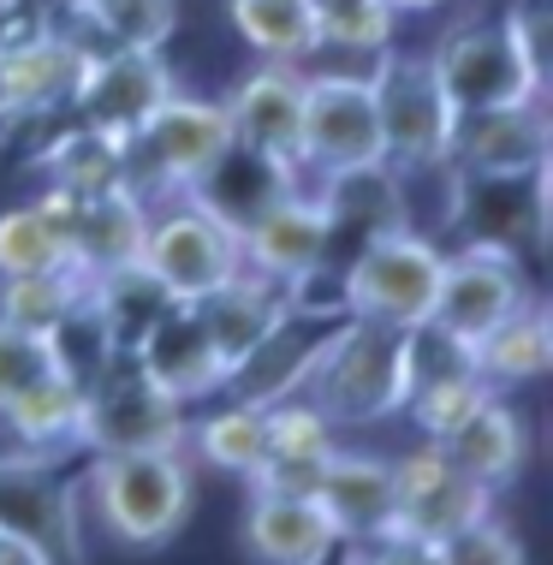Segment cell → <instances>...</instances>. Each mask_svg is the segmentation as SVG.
Returning a JSON list of instances; mask_svg holds the SVG:
<instances>
[{
	"instance_id": "cell-1",
	"label": "cell",
	"mask_w": 553,
	"mask_h": 565,
	"mask_svg": "<svg viewBox=\"0 0 553 565\" xmlns=\"http://www.w3.org/2000/svg\"><path fill=\"white\" fill-rule=\"evenodd\" d=\"M89 518L119 547H167L191 518V452H96L78 482Z\"/></svg>"
},
{
	"instance_id": "cell-2",
	"label": "cell",
	"mask_w": 553,
	"mask_h": 565,
	"mask_svg": "<svg viewBox=\"0 0 553 565\" xmlns=\"http://www.w3.org/2000/svg\"><path fill=\"white\" fill-rule=\"evenodd\" d=\"M405 328H381V322H358L345 316L333 328L321 363L304 381V399H310L333 429H369V423H387L405 411Z\"/></svg>"
},
{
	"instance_id": "cell-3",
	"label": "cell",
	"mask_w": 553,
	"mask_h": 565,
	"mask_svg": "<svg viewBox=\"0 0 553 565\" xmlns=\"http://www.w3.org/2000/svg\"><path fill=\"white\" fill-rule=\"evenodd\" d=\"M137 268L161 286L167 303H196V298L221 292L233 274H244L238 226L226 221L209 196H196V191L149 196Z\"/></svg>"
},
{
	"instance_id": "cell-4",
	"label": "cell",
	"mask_w": 553,
	"mask_h": 565,
	"mask_svg": "<svg viewBox=\"0 0 553 565\" xmlns=\"http://www.w3.org/2000/svg\"><path fill=\"white\" fill-rule=\"evenodd\" d=\"M440 256H447V244L411 233V226H387V233L363 238L340 268V310L405 333L423 328L440 292Z\"/></svg>"
},
{
	"instance_id": "cell-5",
	"label": "cell",
	"mask_w": 553,
	"mask_h": 565,
	"mask_svg": "<svg viewBox=\"0 0 553 565\" xmlns=\"http://www.w3.org/2000/svg\"><path fill=\"white\" fill-rule=\"evenodd\" d=\"M233 156V131H226L221 102L209 96H173L137 126L126 143V167H131V191L143 196H179V191H203L209 173Z\"/></svg>"
},
{
	"instance_id": "cell-6",
	"label": "cell",
	"mask_w": 553,
	"mask_h": 565,
	"mask_svg": "<svg viewBox=\"0 0 553 565\" xmlns=\"http://www.w3.org/2000/svg\"><path fill=\"white\" fill-rule=\"evenodd\" d=\"M298 161L310 185L340 179V173H363V167H387L369 72H304Z\"/></svg>"
},
{
	"instance_id": "cell-7",
	"label": "cell",
	"mask_w": 553,
	"mask_h": 565,
	"mask_svg": "<svg viewBox=\"0 0 553 565\" xmlns=\"http://www.w3.org/2000/svg\"><path fill=\"white\" fill-rule=\"evenodd\" d=\"M369 89H375V114H381V156L387 167H423V161H447V137L458 108L447 102L435 66H428V49L405 54L381 49L369 60Z\"/></svg>"
},
{
	"instance_id": "cell-8",
	"label": "cell",
	"mask_w": 553,
	"mask_h": 565,
	"mask_svg": "<svg viewBox=\"0 0 553 565\" xmlns=\"http://www.w3.org/2000/svg\"><path fill=\"white\" fill-rule=\"evenodd\" d=\"M530 298H535V280L518 250L482 244V238H458V250L440 256V292H435V310H428V328H440L447 340L470 351L512 310H524Z\"/></svg>"
},
{
	"instance_id": "cell-9",
	"label": "cell",
	"mask_w": 553,
	"mask_h": 565,
	"mask_svg": "<svg viewBox=\"0 0 553 565\" xmlns=\"http://www.w3.org/2000/svg\"><path fill=\"white\" fill-rule=\"evenodd\" d=\"M184 435H191V405L149 387L131 358H114L84 387L78 447L89 452H184Z\"/></svg>"
},
{
	"instance_id": "cell-10",
	"label": "cell",
	"mask_w": 553,
	"mask_h": 565,
	"mask_svg": "<svg viewBox=\"0 0 553 565\" xmlns=\"http://www.w3.org/2000/svg\"><path fill=\"white\" fill-rule=\"evenodd\" d=\"M233 149L268 167L286 185H310L298 161V131H304V66H280V60H256L244 78L221 96Z\"/></svg>"
},
{
	"instance_id": "cell-11",
	"label": "cell",
	"mask_w": 553,
	"mask_h": 565,
	"mask_svg": "<svg viewBox=\"0 0 553 565\" xmlns=\"http://www.w3.org/2000/svg\"><path fill=\"white\" fill-rule=\"evenodd\" d=\"M440 89L458 114L470 108H500V102H547V89L535 84V72L524 66L506 19H465L453 30H440L435 49H428Z\"/></svg>"
},
{
	"instance_id": "cell-12",
	"label": "cell",
	"mask_w": 553,
	"mask_h": 565,
	"mask_svg": "<svg viewBox=\"0 0 553 565\" xmlns=\"http://www.w3.org/2000/svg\"><path fill=\"white\" fill-rule=\"evenodd\" d=\"M238 250L244 268L263 274L274 286H304L328 268L333 233H328V209H321L316 185H274L251 215L238 221Z\"/></svg>"
},
{
	"instance_id": "cell-13",
	"label": "cell",
	"mask_w": 553,
	"mask_h": 565,
	"mask_svg": "<svg viewBox=\"0 0 553 565\" xmlns=\"http://www.w3.org/2000/svg\"><path fill=\"white\" fill-rule=\"evenodd\" d=\"M179 89L161 49H96L84 66V84L72 96V119L102 137L131 143L137 126Z\"/></svg>"
},
{
	"instance_id": "cell-14",
	"label": "cell",
	"mask_w": 553,
	"mask_h": 565,
	"mask_svg": "<svg viewBox=\"0 0 553 565\" xmlns=\"http://www.w3.org/2000/svg\"><path fill=\"white\" fill-rule=\"evenodd\" d=\"M387 465H393V530H411V536L447 542L470 518L500 507V494H488L476 477H465L447 458V447H435V440H417L411 452L387 458Z\"/></svg>"
},
{
	"instance_id": "cell-15",
	"label": "cell",
	"mask_w": 553,
	"mask_h": 565,
	"mask_svg": "<svg viewBox=\"0 0 553 565\" xmlns=\"http://www.w3.org/2000/svg\"><path fill=\"white\" fill-rule=\"evenodd\" d=\"M553 126L547 102H500V108H470L453 119L447 161L465 179H530L547 167Z\"/></svg>"
},
{
	"instance_id": "cell-16",
	"label": "cell",
	"mask_w": 553,
	"mask_h": 565,
	"mask_svg": "<svg viewBox=\"0 0 553 565\" xmlns=\"http://www.w3.org/2000/svg\"><path fill=\"white\" fill-rule=\"evenodd\" d=\"M89 54L66 24H42L36 36L0 49V96H7V119H54L72 114V96L84 84Z\"/></svg>"
},
{
	"instance_id": "cell-17",
	"label": "cell",
	"mask_w": 553,
	"mask_h": 565,
	"mask_svg": "<svg viewBox=\"0 0 553 565\" xmlns=\"http://www.w3.org/2000/svg\"><path fill=\"white\" fill-rule=\"evenodd\" d=\"M126 358L137 363V375L149 387H161L179 405H203L226 387V363L214 358V345H209V333L196 322L191 303H167L156 322L137 333V345Z\"/></svg>"
},
{
	"instance_id": "cell-18",
	"label": "cell",
	"mask_w": 553,
	"mask_h": 565,
	"mask_svg": "<svg viewBox=\"0 0 553 565\" xmlns=\"http://www.w3.org/2000/svg\"><path fill=\"white\" fill-rule=\"evenodd\" d=\"M316 500H321V512H328L333 536L351 542V547L393 536V465L381 452L333 447V458L321 465Z\"/></svg>"
},
{
	"instance_id": "cell-19",
	"label": "cell",
	"mask_w": 553,
	"mask_h": 565,
	"mask_svg": "<svg viewBox=\"0 0 553 565\" xmlns=\"http://www.w3.org/2000/svg\"><path fill=\"white\" fill-rule=\"evenodd\" d=\"M333 447H340V429H333L304 393L268 405V452L244 488H251V494H316L321 465L333 458Z\"/></svg>"
},
{
	"instance_id": "cell-20",
	"label": "cell",
	"mask_w": 553,
	"mask_h": 565,
	"mask_svg": "<svg viewBox=\"0 0 553 565\" xmlns=\"http://www.w3.org/2000/svg\"><path fill=\"white\" fill-rule=\"evenodd\" d=\"M440 447H447V458L465 477H476L488 494H500V488H512L530 465V417L506 399V393H488Z\"/></svg>"
},
{
	"instance_id": "cell-21",
	"label": "cell",
	"mask_w": 553,
	"mask_h": 565,
	"mask_svg": "<svg viewBox=\"0 0 553 565\" xmlns=\"http://www.w3.org/2000/svg\"><path fill=\"white\" fill-rule=\"evenodd\" d=\"M244 547L256 565H328L340 554V536L316 494H251Z\"/></svg>"
},
{
	"instance_id": "cell-22",
	"label": "cell",
	"mask_w": 553,
	"mask_h": 565,
	"mask_svg": "<svg viewBox=\"0 0 553 565\" xmlns=\"http://www.w3.org/2000/svg\"><path fill=\"white\" fill-rule=\"evenodd\" d=\"M191 310H196V322H203V333H209L214 358H221L226 375H233L238 363L274 333V322L286 316V286H274V280H263V274L244 268V274H233V280L221 286V292L196 298Z\"/></svg>"
},
{
	"instance_id": "cell-23",
	"label": "cell",
	"mask_w": 553,
	"mask_h": 565,
	"mask_svg": "<svg viewBox=\"0 0 553 565\" xmlns=\"http://www.w3.org/2000/svg\"><path fill=\"white\" fill-rule=\"evenodd\" d=\"M470 370L488 381L494 393H518L547 381L553 370V322H547V303L530 298L524 310H512L494 333L470 345Z\"/></svg>"
},
{
	"instance_id": "cell-24",
	"label": "cell",
	"mask_w": 553,
	"mask_h": 565,
	"mask_svg": "<svg viewBox=\"0 0 553 565\" xmlns=\"http://www.w3.org/2000/svg\"><path fill=\"white\" fill-rule=\"evenodd\" d=\"M143 221H149V203L137 191L89 196L72 238H66V263L84 268L89 280H102L114 268H131L137 250H143Z\"/></svg>"
},
{
	"instance_id": "cell-25",
	"label": "cell",
	"mask_w": 553,
	"mask_h": 565,
	"mask_svg": "<svg viewBox=\"0 0 553 565\" xmlns=\"http://www.w3.org/2000/svg\"><path fill=\"white\" fill-rule=\"evenodd\" d=\"M60 12L84 49H167L179 30V0H60Z\"/></svg>"
},
{
	"instance_id": "cell-26",
	"label": "cell",
	"mask_w": 553,
	"mask_h": 565,
	"mask_svg": "<svg viewBox=\"0 0 553 565\" xmlns=\"http://www.w3.org/2000/svg\"><path fill=\"white\" fill-rule=\"evenodd\" d=\"M184 452H196L209 470H221V477L251 482L256 465H263V452H268V411L263 405H244V399H226V393H221V405H214V411L191 417Z\"/></svg>"
},
{
	"instance_id": "cell-27",
	"label": "cell",
	"mask_w": 553,
	"mask_h": 565,
	"mask_svg": "<svg viewBox=\"0 0 553 565\" xmlns=\"http://www.w3.org/2000/svg\"><path fill=\"white\" fill-rule=\"evenodd\" d=\"M42 173L49 185H66L78 196H114V191H131V167H126V143L119 137H102L66 119L54 137V149L42 156Z\"/></svg>"
},
{
	"instance_id": "cell-28",
	"label": "cell",
	"mask_w": 553,
	"mask_h": 565,
	"mask_svg": "<svg viewBox=\"0 0 553 565\" xmlns=\"http://www.w3.org/2000/svg\"><path fill=\"white\" fill-rule=\"evenodd\" d=\"M7 435L19 440L24 458H49V452H66L78 447V423H84V387L72 375H54L42 387H30L19 405L0 411Z\"/></svg>"
},
{
	"instance_id": "cell-29",
	"label": "cell",
	"mask_w": 553,
	"mask_h": 565,
	"mask_svg": "<svg viewBox=\"0 0 553 565\" xmlns=\"http://www.w3.org/2000/svg\"><path fill=\"white\" fill-rule=\"evenodd\" d=\"M226 19H233L238 42L256 60H280V66H310L321 54L316 42V19L304 0H226Z\"/></svg>"
},
{
	"instance_id": "cell-30",
	"label": "cell",
	"mask_w": 553,
	"mask_h": 565,
	"mask_svg": "<svg viewBox=\"0 0 553 565\" xmlns=\"http://www.w3.org/2000/svg\"><path fill=\"white\" fill-rule=\"evenodd\" d=\"M89 274L60 263L49 274H24V280H0V322H19V328H36V333H54L72 310L89 298Z\"/></svg>"
},
{
	"instance_id": "cell-31",
	"label": "cell",
	"mask_w": 553,
	"mask_h": 565,
	"mask_svg": "<svg viewBox=\"0 0 553 565\" xmlns=\"http://www.w3.org/2000/svg\"><path fill=\"white\" fill-rule=\"evenodd\" d=\"M316 19V42L333 54H369L375 60L381 49H393L398 19L387 0H304Z\"/></svg>"
},
{
	"instance_id": "cell-32",
	"label": "cell",
	"mask_w": 553,
	"mask_h": 565,
	"mask_svg": "<svg viewBox=\"0 0 553 565\" xmlns=\"http://www.w3.org/2000/svg\"><path fill=\"white\" fill-rule=\"evenodd\" d=\"M488 393H494V387H488L476 370H453V375H435V381H423V387H411L405 417L417 423L423 440H435V447H440V440H447L458 423L488 399Z\"/></svg>"
},
{
	"instance_id": "cell-33",
	"label": "cell",
	"mask_w": 553,
	"mask_h": 565,
	"mask_svg": "<svg viewBox=\"0 0 553 565\" xmlns=\"http://www.w3.org/2000/svg\"><path fill=\"white\" fill-rule=\"evenodd\" d=\"M66 263V244L36 203L0 209V280H24V274H49Z\"/></svg>"
},
{
	"instance_id": "cell-34",
	"label": "cell",
	"mask_w": 553,
	"mask_h": 565,
	"mask_svg": "<svg viewBox=\"0 0 553 565\" xmlns=\"http://www.w3.org/2000/svg\"><path fill=\"white\" fill-rule=\"evenodd\" d=\"M54 375H66L60 370V351H54V333L0 322V411L19 405L30 387H42Z\"/></svg>"
},
{
	"instance_id": "cell-35",
	"label": "cell",
	"mask_w": 553,
	"mask_h": 565,
	"mask_svg": "<svg viewBox=\"0 0 553 565\" xmlns=\"http://www.w3.org/2000/svg\"><path fill=\"white\" fill-rule=\"evenodd\" d=\"M440 554H447V565H530L524 536H518V524L500 507H488L482 518H470L465 530H453V536L440 542Z\"/></svg>"
},
{
	"instance_id": "cell-36",
	"label": "cell",
	"mask_w": 553,
	"mask_h": 565,
	"mask_svg": "<svg viewBox=\"0 0 553 565\" xmlns=\"http://www.w3.org/2000/svg\"><path fill=\"white\" fill-rule=\"evenodd\" d=\"M358 554H363V565H447L440 542L411 536V530H393V536L369 542V547H358Z\"/></svg>"
},
{
	"instance_id": "cell-37",
	"label": "cell",
	"mask_w": 553,
	"mask_h": 565,
	"mask_svg": "<svg viewBox=\"0 0 553 565\" xmlns=\"http://www.w3.org/2000/svg\"><path fill=\"white\" fill-rule=\"evenodd\" d=\"M0 565H60V559H54L36 536H24V530L0 524Z\"/></svg>"
},
{
	"instance_id": "cell-38",
	"label": "cell",
	"mask_w": 553,
	"mask_h": 565,
	"mask_svg": "<svg viewBox=\"0 0 553 565\" xmlns=\"http://www.w3.org/2000/svg\"><path fill=\"white\" fill-rule=\"evenodd\" d=\"M393 19H423V12H447L453 0H387Z\"/></svg>"
},
{
	"instance_id": "cell-39",
	"label": "cell",
	"mask_w": 553,
	"mask_h": 565,
	"mask_svg": "<svg viewBox=\"0 0 553 565\" xmlns=\"http://www.w3.org/2000/svg\"><path fill=\"white\" fill-rule=\"evenodd\" d=\"M328 565H363V554H358V547H351V542H340V554H333Z\"/></svg>"
},
{
	"instance_id": "cell-40",
	"label": "cell",
	"mask_w": 553,
	"mask_h": 565,
	"mask_svg": "<svg viewBox=\"0 0 553 565\" xmlns=\"http://www.w3.org/2000/svg\"><path fill=\"white\" fill-rule=\"evenodd\" d=\"M0 126H7V96H0Z\"/></svg>"
}]
</instances>
